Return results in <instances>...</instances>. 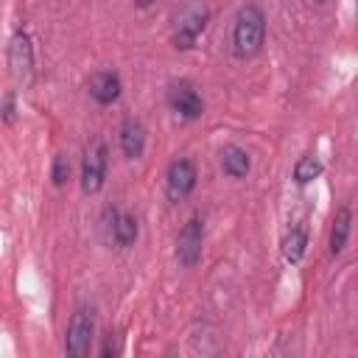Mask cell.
Returning a JSON list of instances; mask_svg holds the SVG:
<instances>
[{
	"label": "cell",
	"instance_id": "obj_13",
	"mask_svg": "<svg viewBox=\"0 0 358 358\" xmlns=\"http://www.w3.org/2000/svg\"><path fill=\"white\" fill-rule=\"evenodd\" d=\"M221 168H224L227 176L243 179L249 173V168H252V159H249V154L241 145H224V151H221Z\"/></svg>",
	"mask_w": 358,
	"mask_h": 358
},
{
	"label": "cell",
	"instance_id": "obj_18",
	"mask_svg": "<svg viewBox=\"0 0 358 358\" xmlns=\"http://www.w3.org/2000/svg\"><path fill=\"white\" fill-rule=\"evenodd\" d=\"M17 120V106H14V92H6L3 95V123L11 126Z\"/></svg>",
	"mask_w": 358,
	"mask_h": 358
},
{
	"label": "cell",
	"instance_id": "obj_5",
	"mask_svg": "<svg viewBox=\"0 0 358 358\" xmlns=\"http://www.w3.org/2000/svg\"><path fill=\"white\" fill-rule=\"evenodd\" d=\"M196 179H199L196 162L187 159V157H176L165 171V193H168V199L171 201H185L196 190Z\"/></svg>",
	"mask_w": 358,
	"mask_h": 358
},
{
	"label": "cell",
	"instance_id": "obj_17",
	"mask_svg": "<svg viewBox=\"0 0 358 358\" xmlns=\"http://www.w3.org/2000/svg\"><path fill=\"white\" fill-rule=\"evenodd\" d=\"M120 350H123V338H120V333H106V338H103V347H101V355L103 358H115V355H120Z\"/></svg>",
	"mask_w": 358,
	"mask_h": 358
},
{
	"label": "cell",
	"instance_id": "obj_7",
	"mask_svg": "<svg viewBox=\"0 0 358 358\" xmlns=\"http://www.w3.org/2000/svg\"><path fill=\"white\" fill-rule=\"evenodd\" d=\"M201 249H204V221L193 215L176 235V260L185 268H193L201 260Z\"/></svg>",
	"mask_w": 358,
	"mask_h": 358
},
{
	"label": "cell",
	"instance_id": "obj_4",
	"mask_svg": "<svg viewBox=\"0 0 358 358\" xmlns=\"http://www.w3.org/2000/svg\"><path fill=\"white\" fill-rule=\"evenodd\" d=\"M8 67H11V76L22 87H28L34 81V45H31V36L25 28H17L8 42Z\"/></svg>",
	"mask_w": 358,
	"mask_h": 358
},
{
	"label": "cell",
	"instance_id": "obj_6",
	"mask_svg": "<svg viewBox=\"0 0 358 358\" xmlns=\"http://www.w3.org/2000/svg\"><path fill=\"white\" fill-rule=\"evenodd\" d=\"M165 98H168L171 112H176L182 120H199V117L204 115V101H201V95H199L196 87H193L190 81H185V78L171 81Z\"/></svg>",
	"mask_w": 358,
	"mask_h": 358
},
{
	"label": "cell",
	"instance_id": "obj_19",
	"mask_svg": "<svg viewBox=\"0 0 358 358\" xmlns=\"http://www.w3.org/2000/svg\"><path fill=\"white\" fill-rule=\"evenodd\" d=\"M154 0H134V6H140V8H148Z\"/></svg>",
	"mask_w": 358,
	"mask_h": 358
},
{
	"label": "cell",
	"instance_id": "obj_8",
	"mask_svg": "<svg viewBox=\"0 0 358 358\" xmlns=\"http://www.w3.org/2000/svg\"><path fill=\"white\" fill-rule=\"evenodd\" d=\"M204 25H207V11H204V8H193L190 14H185V17L176 22V28H173V48L190 50V48L196 45L199 34L204 31Z\"/></svg>",
	"mask_w": 358,
	"mask_h": 358
},
{
	"label": "cell",
	"instance_id": "obj_14",
	"mask_svg": "<svg viewBox=\"0 0 358 358\" xmlns=\"http://www.w3.org/2000/svg\"><path fill=\"white\" fill-rule=\"evenodd\" d=\"M305 249H308V229L302 224L288 227V232L282 235V257L288 263H299L305 257Z\"/></svg>",
	"mask_w": 358,
	"mask_h": 358
},
{
	"label": "cell",
	"instance_id": "obj_20",
	"mask_svg": "<svg viewBox=\"0 0 358 358\" xmlns=\"http://www.w3.org/2000/svg\"><path fill=\"white\" fill-rule=\"evenodd\" d=\"M310 3H324V0H310Z\"/></svg>",
	"mask_w": 358,
	"mask_h": 358
},
{
	"label": "cell",
	"instance_id": "obj_1",
	"mask_svg": "<svg viewBox=\"0 0 358 358\" xmlns=\"http://www.w3.org/2000/svg\"><path fill=\"white\" fill-rule=\"evenodd\" d=\"M263 42H266V14H263V8L257 3L241 6L235 20H232V36H229L232 56L238 62L255 59L260 53Z\"/></svg>",
	"mask_w": 358,
	"mask_h": 358
},
{
	"label": "cell",
	"instance_id": "obj_3",
	"mask_svg": "<svg viewBox=\"0 0 358 358\" xmlns=\"http://www.w3.org/2000/svg\"><path fill=\"white\" fill-rule=\"evenodd\" d=\"M106 165H109V159H106V143L103 140H92L84 148V157H81V190L87 196H95L103 187Z\"/></svg>",
	"mask_w": 358,
	"mask_h": 358
},
{
	"label": "cell",
	"instance_id": "obj_11",
	"mask_svg": "<svg viewBox=\"0 0 358 358\" xmlns=\"http://www.w3.org/2000/svg\"><path fill=\"white\" fill-rule=\"evenodd\" d=\"M109 229H112V241H115L120 249H129V246H134V241H137V232H140V227H137V218H134L131 213H117V210H112V221H109Z\"/></svg>",
	"mask_w": 358,
	"mask_h": 358
},
{
	"label": "cell",
	"instance_id": "obj_10",
	"mask_svg": "<svg viewBox=\"0 0 358 358\" xmlns=\"http://www.w3.org/2000/svg\"><path fill=\"white\" fill-rule=\"evenodd\" d=\"M120 151L126 159H140L145 151V126L137 117H126L120 123V134H117Z\"/></svg>",
	"mask_w": 358,
	"mask_h": 358
},
{
	"label": "cell",
	"instance_id": "obj_12",
	"mask_svg": "<svg viewBox=\"0 0 358 358\" xmlns=\"http://www.w3.org/2000/svg\"><path fill=\"white\" fill-rule=\"evenodd\" d=\"M350 227H352V210L350 207H338L333 215V227H330V255H341L350 238Z\"/></svg>",
	"mask_w": 358,
	"mask_h": 358
},
{
	"label": "cell",
	"instance_id": "obj_16",
	"mask_svg": "<svg viewBox=\"0 0 358 358\" xmlns=\"http://www.w3.org/2000/svg\"><path fill=\"white\" fill-rule=\"evenodd\" d=\"M50 179H53L56 187H64L67 185V179H70V162H67L64 154H56L53 168H50Z\"/></svg>",
	"mask_w": 358,
	"mask_h": 358
},
{
	"label": "cell",
	"instance_id": "obj_2",
	"mask_svg": "<svg viewBox=\"0 0 358 358\" xmlns=\"http://www.w3.org/2000/svg\"><path fill=\"white\" fill-rule=\"evenodd\" d=\"M92 338H95V316L90 308H76L64 333V352L70 358H84L92 350Z\"/></svg>",
	"mask_w": 358,
	"mask_h": 358
},
{
	"label": "cell",
	"instance_id": "obj_15",
	"mask_svg": "<svg viewBox=\"0 0 358 358\" xmlns=\"http://www.w3.org/2000/svg\"><path fill=\"white\" fill-rule=\"evenodd\" d=\"M322 171H324V165L319 162V157L305 154V157H299L296 165H294V182H296V185H310L313 179L322 176Z\"/></svg>",
	"mask_w": 358,
	"mask_h": 358
},
{
	"label": "cell",
	"instance_id": "obj_9",
	"mask_svg": "<svg viewBox=\"0 0 358 358\" xmlns=\"http://www.w3.org/2000/svg\"><path fill=\"white\" fill-rule=\"evenodd\" d=\"M123 92V81L115 70H98L92 78H90V98L101 106H109L120 98Z\"/></svg>",
	"mask_w": 358,
	"mask_h": 358
}]
</instances>
